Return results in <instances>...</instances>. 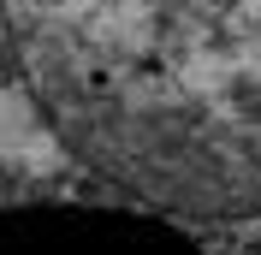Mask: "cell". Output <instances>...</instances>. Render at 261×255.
<instances>
[{"label":"cell","instance_id":"6da1fadb","mask_svg":"<svg viewBox=\"0 0 261 255\" xmlns=\"http://www.w3.org/2000/svg\"><path fill=\"white\" fill-rule=\"evenodd\" d=\"M36 89L65 101L83 155L119 178L196 202L226 190L214 137L238 184L261 178V0H30Z\"/></svg>","mask_w":261,"mask_h":255}]
</instances>
